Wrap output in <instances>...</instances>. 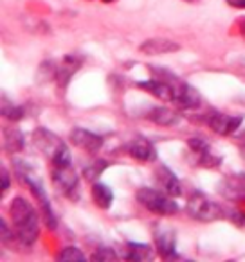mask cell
<instances>
[{"instance_id":"6da1fadb","label":"cell","mask_w":245,"mask_h":262,"mask_svg":"<svg viewBox=\"0 0 245 262\" xmlns=\"http://www.w3.org/2000/svg\"><path fill=\"white\" fill-rule=\"evenodd\" d=\"M11 221L15 226V235L22 244H33L38 239L40 225H38V214L29 201L24 198H15L9 207Z\"/></svg>"},{"instance_id":"7a4b0ae2","label":"cell","mask_w":245,"mask_h":262,"mask_svg":"<svg viewBox=\"0 0 245 262\" xmlns=\"http://www.w3.org/2000/svg\"><path fill=\"white\" fill-rule=\"evenodd\" d=\"M33 142L45 157L51 160L54 167H69L70 165V151L60 137L51 133L45 127H38L33 133Z\"/></svg>"},{"instance_id":"3957f363","label":"cell","mask_w":245,"mask_h":262,"mask_svg":"<svg viewBox=\"0 0 245 262\" xmlns=\"http://www.w3.org/2000/svg\"><path fill=\"white\" fill-rule=\"evenodd\" d=\"M136 198L146 210L154 212L159 215H172L179 210L177 203L173 200H169L168 194H161L159 190L148 189V187H141L136 192Z\"/></svg>"},{"instance_id":"277c9868","label":"cell","mask_w":245,"mask_h":262,"mask_svg":"<svg viewBox=\"0 0 245 262\" xmlns=\"http://www.w3.org/2000/svg\"><path fill=\"white\" fill-rule=\"evenodd\" d=\"M187 212L191 217L198 219V221H216L223 214L222 208L202 192H195L187 200Z\"/></svg>"},{"instance_id":"5b68a950","label":"cell","mask_w":245,"mask_h":262,"mask_svg":"<svg viewBox=\"0 0 245 262\" xmlns=\"http://www.w3.org/2000/svg\"><path fill=\"white\" fill-rule=\"evenodd\" d=\"M51 178L54 187L62 194H65L70 200H76L78 198V185H80V178H78L76 172L69 167H54L51 172Z\"/></svg>"},{"instance_id":"8992f818","label":"cell","mask_w":245,"mask_h":262,"mask_svg":"<svg viewBox=\"0 0 245 262\" xmlns=\"http://www.w3.org/2000/svg\"><path fill=\"white\" fill-rule=\"evenodd\" d=\"M173 88H175V99H173V102H175L179 108L195 110V108H198V106H200L202 97H200V94H198V92L191 86V84L175 79Z\"/></svg>"},{"instance_id":"52a82bcc","label":"cell","mask_w":245,"mask_h":262,"mask_svg":"<svg viewBox=\"0 0 245 262\" xmlns=\"http://www.w3.org/2000/svg\"><path fill=\"white\" fill-rule=\"evenodd\" d=\"M20 178H22V182H26V185L29 187L31 192L34 194V198H36L38 203H40L42 215H44V221H45V225H47V228L49 230H54L56 228V217H54V214H52V208H51V203H49L47 194H45L44 189H42V187L38 185L34 180H31L27 174H22Z\"/></svg>"},{"instance_id":"ba28073f","label":"cell","mask_w":245,"mask_h":262,"mask_svg":"<svg viewBox=\"0 0 245 262\" xmlns=\"http://www.w3.org/2000/svg\"><path fill=\"white\" fill-rule=\"evenodd\" d=\"M70 142L74 146L81 147V149L88 151V153H96V151L101 149L103 137L96 135L88 129H83V127H74L72 133H70Z\"/></svg>"},{"instance_id":"9c48e42d","label":"cell","mask_w":245,"mask_h":262,"mask_svg":"<svg viewBox=\"0 0 245 262\" xmlns=\"http://www.w3.org/2000/svg\"><path fill=\"white\" fill-rule=\"evenodd\" d=\"M208 124L218 135H233L234 131L240 127L241 117H231L225 115V113H211Z\"/></svg>"},{"instance_id":"30bf717a","label":"cell","mask_w":245,"mask_h":262,"mask_svg":"<svg viewBox=\"0 0 245 262\" xmlns=\"http://www.w3.org/2000/svg\"><path fill=\"white\" fill-rule=\"evenodd\" d=\"M155 176H157V183L162 189V192H166L172 198H177L182 194V185H180L179 178H177L172 169H168L166 165H159L157 171H155Z\"/></svg>"},{"instance_id":"8fae6325","label":"cell","mask_w":245,"mask_h":262,"mask_svg":"<svg viewBox=\"0 0 245 262\" xmlns=\"http://www.w3.org/2000/svg\"><path fill=\"white\" fill-rule=\"evenodd\" d=\"M139 51L146 56H161V54H172V52L180 51V45L177 41L166 40V38H150L143 41Z\"/></svg>"},{"instance_id":"7c38bea8","label":"cell","mask_w":245,"mask_h":262,"mask_svg":"<svg viewBox=\"0 0 245 262\" xmlns=\"http://www.w3.org/2000/svg\"><path fill=\"white\" fill-rule=\"evenodd\" d=\"M137 86L146 90L148 94L155 95V97L164 102H173V99H175V88H173V84L166 83V81H159V79L139 81Z\"/></svg>"},{"instance_id":"4fadbf2b","label":"cell","mask_w":245,"mask_h":262,"mask_svg":"<svg viewBox=\"0 0 245 262\" xmlns=\"http://www.w3.org/2000/svg\"><path fill=\"white\" fill-rule=\"evenodd\" d=\"M128 149V155L134 158V160H139V162H150L155 158V149L152 146V142L144 137H136L132 142L126 146Z\"/></svg>"},{"instance_id":"5bb4252c","label":"cell","mask_w":245,"mask_h":262,"mask_svg":"<svg viewBox=\"0 0 245 262\" xmlns=\"http://www.w3.org/2000/svg\"><path fill=\"white\" fill-rule=\"evenodd\" d=\"M155 243H157V250L162 258H175V233L172 230H162L155 235Z\"/></svg>"},{"instance_id":"9a60e30c","label":"cell","mask_w":245,"mask_h":262,"mask_svg":"<svg viewBox=\"0 0 245 262\" xmlns=\"http://www.w3.org/2000/svg\"><path fill=\"white\" fill-rule=\"evenodd\" d=\"M148 120H152V122L157 124V126L169 127V126H175L180 120V117H179V113L169 108H154L148 113Z\"/></svg>"},{"instance_id":"2e32d148","label":"cell","mask_w":245,"mask_h":262,"mask_svg":"<svg viewBox=\"0 0 245 262\" xmlns=\"http://www.w3.org/2000/svg\"><path fill=\"white\" fill-rule=\"evenodd\" d=\"M80 67H81V61L76 58H72V56L63 59V65L58 67V72H56V81H58L60 86L62 88L65 86V84L70 81V77H72V74L76 72Z\"/></svg>"},{"instance_id":"e0dca14e","label":"cell","mask_w":245,"mask_h":262,"mask_svg":"<svg viewBox=\"0 0 245 262\" xmlns=\"http://www.w3.org/2000/svg\"><path fill=\"white\" fill-rule=\"evenodd\" d=\"M128 260H152L154 258V248L150 244L128 243V250L125 255Z\"/></svg>"},{"instance_id":"ac0fdd59","label":"cell","mask_w":245,"mask_h":262,"mask_svg":"<svg viewBox=\"0 0 245 262\" xmlns=\"http://www.w3.org/2000/svg\"><path fill=\"white\" fill-rule=\"evenodd\" d=\"M92 200L99 208H110L114 201V192L110 187L103 185V183H94L92 185Z\"/></svg>"},{"instance_id":"d6986e66","label":"cell","mask_w":245,"mask_h":262,"mask_svg":"<svg viewBox=\"0 0 245 262\" xmlns=\"http://www.w3.org/2000/svg\"><path fill=\"white\" fill-rule=\"evenodd\" d=\"M4 146L9 153H15L24 147V137L18 129H6L4 131Z\"/></svg>"},{"instance_id":"ffe728a7","label":"cell","mask_w":245,"mask_h":262,"mask_svg":"<svg viewBox=\"0 0 245 262\" xmlns=\"http://www.w3.org/2000/svg\"><path fill=\"white\" fill-rule=\"evenodd\" d=\"M108 167V164H106L105 160H96V162H92L90 165H87L85 167V171H83V176H85V180H88V182H96V180L101 176V172L105 171V169Z\"/></svg>"},{"instance_id":"44dd1931","label":"cell","mask_w":245,"mask_h":262,"mask_svg":"<svg viewBox=\"0 0 245 262\" xmlns=\"http://www.w3.org/2000/svg\"><path fill=\"white\" fill-rule=\"evenodd\" d=\"M58 260L60 262H83L85 260V255L78 250L76 246H65L62 251L58 253Z\"/></svg>"},{"instance_id":"7402d4cb","label":"cell","mask_w":245,"mask_h":262,"mask_svg":"<svg viewBox=\"0 0 245 262\" xmlns=\"http://www.w3.org/2000/svg\"><path fill=\"white\" fill-rule=\"evenodd\" d=\"M90 260L94 262H114L117 260V253L112 248H99L98 251H94V255L90 257Z\"/></svg>"},{"instance_id":"603a6c76","label":"cell","mask_w":245,"mask_h":262,"mask_svg":"<svg viewBox=\"0 0 245 262\" xmlns=\"http://www.w3.org/2000/svg\"><path fill=\"white\" fill-rule=\"evenodd\" d=\"M2 115L8 117L9 120H20L24 117V110L20 106H15L9 102V108L8 104H2Z\"/></svg>"},{"instance_id":"cb8c5ba5","label":"cell","mask_w":245,"mask_h":262,"mask_svg":"<svg viewBox=\"0 0 245 262\" xmlns=\"http://www.w3.org/2000/svg\"><path fill=\"white\" fill-rule=\"evenodd\" d=\"M187 146H190V149L193 151L195 155H204V153H208L209 151V146H208V142H204L202 139H191L190 142H187Z\"/></svg>"},{"instance_id":"d4e9b609","label":"cell","mask_w":245,"mask_h":262,"mask_svg":"<svg viewBox=\"0 0 245 262\" xmlns=\"http://www.w3.org/2000/svg\"><path fill=\"white\" fill-rule=\"evenodd\" d=\"M0 226H2V243L4 244H8L9 241H11V232H9L8 230V223H6V219H2V221H0Z\"/></svg>"},{"instance_id":"484cf974","label":"cell","mask_w":245,"mask_h":262,"mask_svg":"<svg viewBox=\"0 0 245 262\" xmlns=\"http://www.w3.org/2000/svg\"><path fill=\"white\" fill-rule=\"evenodd\" d=\"M9 172H8V169L6 167H2V187L0 189L2 190H8V187H9Z\"/></svg>"},{"instance_id":"4316f807","label":"cell","mask_w":245,"mask_h":262,"mask_svg":"<svg viewBox=\"0 0 245 262\" xmlns=\"http://www.w3.org/2000/svg\"><path fill=\"white\" fill-rule=\"evenodd\" d=\"M227 4L238 9H245V0H227Z\"/></svg>"},{"instance_id":"83f0119b","label":"cell","mask_w":245,"mask_h":262,"mask_svg":"<svg viewBox=\"0 0 245 262\" xmlns=\"http://www.w3.org/2000/svg\"><path fill=\"white\" fill-rule=\"evenodd\" d=\"M238 26H240V33H241V36L245 38V16L240 20V22H238Z\"/></svg>"},{"instance_id":"f1b7e54d","label":"cell","mask_w":245,"mask_h":262,"mask_svg":"<svg viewBox=\"0 0 245 262\" xmlns=\"http://www.w3.org/2000/svg\"><path fill=\"white\" fill-rule=\"evenodd\" d=\"M241 153H243V157H245V140H243V144H241Z\"/></svg>"},{"instance_id":"f546056e","label":"cell","mask_w":245,"mask_h":262,"mask_svg":"<svg viewBox=\"0 0 245 262\" xmlns=\"http://www.w3.org/2000/svg\"><path fill=\"white\" fill-rule=\"evenodd\" d=\"M186 2H197V0H186Z\"/></svg>"},{"instance_id":"4dcf8cb0","label":"cell","mask_w":245,"mask_h":262,"mask_svg":"<svg viewBox=\"0 0 245 262\" xmlns=\"http://www.w3.org/2000/svg\"><path fill=\"white\" fill-rule=\"evenodd\" d=\"M103 2H112V0H103Z\"/></svg>"},{"instance_id":"1f68e13d","label":"cell","mask_w":245,"mask_h":262,"mask_svg":"<svg viewBox=\"0 0 245 262\" xmlns=\"http://www.w3.org/2000/svg\"><path fill=\"white\" fill-rule=\"evenodd\" d=\"M243 180H245V176H243Z\"/></svg>"}]
</instances>
